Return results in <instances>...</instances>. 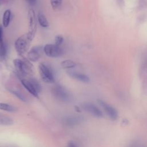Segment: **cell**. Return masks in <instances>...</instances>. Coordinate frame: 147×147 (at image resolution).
<instances>
[{
    "label": "cell",
    "instance_id": "d6986e66",
    "mask_svg": "<svg viewBox=\"0 0 147 147\" xmlns=\"http://www.w3.org/2000/svg\"><path fill=\"white\" fill-rule=\"evenodd\" d=\"M7 50L5 44L0 47V61H2L5 60L6 56Z\"/></svg>",
    "mask_w": 147,
    "mask_h": 147
},
{
    "label": "cell",
    "instance_id": "8fae6325",
    "mask_svg": "<svg viewBox=\"0 0 147 147\" xmlns=\"http://www.w3.org/2000/svg\"><path fill=\"white\" fill-rule=\"evenodd\" d=\"M68 75L71 78L83 83H88L90 81L89 78L87 75L82 73L74 71H70L68 72Z\"/></svg>",
    "mask_w": 147,
    "mask_h": 147
},
{
    "label": "cell",
    "instance_id": "4fadbf2b",
    "mask_svg": "<svg viewBox=\"0 0 147 147\" xmlns=\"http://www.w3.org/2000/svg\"><path fill=\"white\" fill-rule=\"evenodd\" d=\"M14 121L10 117L5 115L2 113H0V125L9 126L12 125Z\"/></svg>",
    "mask_w": 147,
    "mask_h": 147
},
{
    "label": "cell",
    "instance_id": "d4e9b609",
    "mask_svg": "<svg viewBox=\"0 0 147 147\" xmlns=\"http://www.w3.org/2000/svg\"><path fill=\"white\" fill-rule=\"evenodd\" d=\"M26 2L30 5H34L36 3V0H26Z\"/></svg>",
    "mask_w": 147,
    "mask_h": 147
},
{
    "label": "cell",
    "instance_id": "3957f363",
    "mask_svg": "<svg viewBox=\"0 0 147 147\" xmlns=\"http://www.w3.org/2000/svg\"><path fill=\"white\" fill-rule=\"evenodd\" d=\"M38 72L42 80L45 83H52L55 82L52 71L47 64L40 63L38 65Z\"/></svg>",
    "mask_w": 147,
    "mask_h": 147
},
{
    "label": "cell",
    "instance_id": "7c38bea8",
    "mask_svg": "<svg viewBox=\"0 0 147 147\" xmlns=\"http://www.w3.org/2000/svg\"><path fill=\"white\" fill-rule=\"evenodd\" d=\"M83 119V118L80 116H70L65 118L64 122L67 125L74 126L80 123Z\"/></svg>",
    "mask_w": 147,
    "mask_h": 147
},
{
    "label": "cell",
    "instance_id": "cb8c5ba5",
    "mask_svg": "<svg viewBox=\"0 0 147 147\" xmlns=\"http://www.w3.org/2000/svg\"><path fill=\"white\" fill-rule=\"evenodd\" d=\"M68 147H78L77 145L74 141H69L67 145Z\"/></svg>",
    "mask_w": 147,
    "mask_h": 147
},
{
    "label": "cell",
    "instance_id": "30bf717a",
    "mask_svg": "<svg viewBox=\"0 0 147 147\" xmlns=\"http://www.w3.org/2000/svg\"><path fill=\"white\" fill-rule=\"evenodd\" d=\"M21 83L23 85V86L27 90V91L30 93L33 96L35 97H38V93L37 92L36 90L35 89L34 87L31 83V82L29 80V79H22L21 80Z\"/></svg>",
    "mask_w": 147,
    "mask_h": 147
},
{
    "label": "cell",
    "instance_id": "44dd1931",
    "mask_svg": "<svg viewBox=\"0 0 147 147\" xmlns=\"http://www.w3.org/2000/svg\"><path fill=\"white\" fill-rule=\"evenodd\" d=\"M10 91L11 93H13L14 95H16L17 98H18L20 99H21V100H22V101H24V102H25V101H26V98H25V96H24L22 94L20 93L19 92H18V91H16V90H10Z\"/></svg>",
    "mask_w": 147,
    "mask_h": 147
},
{
    "label": "cell",
    "instance_id": "7402d4cb",
    "mask_svg": "<svg viewBox=\"0 0 147 147\" xmlns=\"http://www.w3.org/2000/svg\"><path fill=\"white\" fill-rule=\"evenodd\" d=\"M63 40H64L63 37L61 36L60 35L56 36L55 38V44L57 46H60L63 43Z\"/></svg>",
    "mask_w": 147,
    "mask_h": 147
},
{
    "label": "cell",
    "instance_id": "9a60e30c",
    "mask_svg": "<svg viewBox=\"0 0 147 147\" xmlns=\"http://www.w3.org/2000/svg\"><path fill=\"white\" fill-rule=\"evenodd\" d=\"M37 20L40 24V25L43 27V28H47L49 26V23L47 21V18L45 17V15L41 13L40 12L38 13L37 15Z\"/></svg>",
    "mask_w": 147,
    "mask_h": 147
},
{
    "label": "cell",
    "instance_id": "52a82bcc",
    "mask_svg": "<svg viewBox=\"0 0 147 147\" xmlns=\"http://www.w3.org/2000/svg\"><path fill=\"white\" fill-rule=\"evenodd\" d=\"M44 52V47L42 45H36L33 47L27 54L28 59L29 61L36 62L42 56Z\"/></svg>",
    "mask_w": 147,
    "mask_h": 147
},
{
    "label": "cell",
    "instance_id": "7a4b0ae2",
    "mask_svg": "<svg viewBox=\"0 0 147 147\" xmlns=\"http://www.w3.org/2000/svg\"><path fill=\"white\" fill-rule=\"evenodd\" d=\"M34 37H33L29 33L24 34L19 37L15 41L14 47L18 55H22L24 54L29 49L30 42Z\"/></svg>",
    "mask_w": 147,
    "mask_h": 147
},
{
    "label": "cell",
    "instance_id": "5bb4252c",
    "mask_svg": "<svg viewBox=\"0 0 147 147\" xmlns=\"http://www.w3.org/2000/svg\"><path fill=\"white\" fill-rule=\"evenodd\" d=\"M11 17V11L9 9L6 10L3 14V18H2V24L4 27H7L10 23Z\"/></svg>",
    "mask_w": 147,
    "mask_h": 147
},
{
    "label": "cell",
    "instance_id": "603a6c76",
    "mask_svg": "<svg viewBox=\"0 0 147 147\" xmlns=\"http://www.w3.org/2000/svg\"><path fill=\"white\" fill-rule=\"evenodd\" d=\"M5 44L3 39V29L2 25H0V47Z\"/></svg>",
    "mask_w": 147,
    "mask_h": 147
},
{
    "label": "cell",
    "instance_id": "9c48e42d",
    "mask_svg": "<svg viewBox=\"0 0 147 147\" xmlns=\"http://www.w3.org/2000/svg\"><path fill=\"white\" fill-rule=\"evenodd\" d=\"M82 106L85 111L91 113L92 115L96 117L101 118L103 117V113L101 110L92 103H84L82 105Z\"/></svg>",
    "mask_w": 147,
    "mask_h": 147
},
{
    "label": "cell",
    "instance_id": "2e32d148",
    "mask_svg": "<svg viewBox=\"0 0 147 147\" xmlns=\"http://www.w3.org/2000/svg\"><path fill=\"white\" fill-rule=\"evenodd\" d=\"M61 66L64 69L72 68L76 66V63L72 60H65L61 63Z\"/></svg>",
    "mask_w": 147,
    "mask_h": 147
},
{
    "label": "cell",
    "instance_id": "5b68a950",
    "mask_svg": "<svg viewBox=\"0 0 147 147\" xmlns=\"http://www.w3.org/2000/svg\"><path fill=\"white\" fill-rule=\"evenodd\" d=\"M28 32L33 37H34L37 29V18L35 12L33 9L29 10L28 13Z\"/></svg>",
    "mask_w": 147,
    "mask_h": 147
},
{
    "label": "cell",
    "instance_id": "ffe728a7",
    "mask_svg": "<svg viewBox=\"0 0 147 147\" xmlns=\"http://www.w3.org/2000/svg\"><path fill=\"white\" fill-rule=\"evenodd\" d=\"M29 80L31 82V83H32V84L34 87L37 92L38 93L40 92L41 91V85L40 84V83L38 82V81L37 80H36L35 79H33V78L29 79Z\"/></svg>",
    "mask_w": 147,
    "mask_h": 147
},
{
    "label": "cell",
    "instance_id": "ba28073f",
    "mask_svg": "<svg viewBox=\"0 0 147 147\" xmlns=\"http://www.w3.org/2000/svg\"><path fill=\"white\" fill-rule=\"evenodd\" d=\"M99 104L103 107L105 111L106 112L108 116L113 120H116L118 118V111L117 110L110 105L109 104L106 103L102 100H98Z\"/></svg>",
    "mask_w": 147,
    "mask_h": 147
},
{
    "label": "cell",
    "instance_id": "e0dca14e",
    "mask_svg": "<svg viewBox=\"0 0 147 147\" xmlns=\"http://www.w3.org/2000/svg\"><path fill=\"white\" fill-rule=\"evenodd\" d=\"M0 109L8 112H15L17 111L16 107L5 103H0Z\"/></svg>",
    "mask_w": 147,
    "mask_h": 147
},
{
    "label": "cell",
    "instance_id": "ac0fdd59",
    "mask_svg": "<svg viewBox=\"0 0 147 147\" xmlns=\"http://www.w3.org/2000/svg\"><path fill=\"white\" fill-rule=\"evenodd\" d=\"M63 0H50L52 7L54 10H58L61 6Z\"/></svg>",
    "mask_w": 147,
    "mask_h": 147
},
{
    "label": "cell",
    "instance_id": "277c9868",
    "mask_svg": "<svg viewBox=\"0 0 147 147\" xmlns=\"http://www.w3.org/2000/svg\"><path fill=\"white\" fill-rule=\"evenodd\" d=\"M52 93L57 99L61 102H68L71 99V95L68 91L60 85H56L55 86L52 88Z\"/></svg>",
    "mask_w": 147,
    "mask_h": 147
},
{
    "label": "cell",
    "instance_id": "6da1fadb",
    "mask_svg": "<svg viewBox=\"0 0 147 147\" xmlns=\"http://www.w3.org/2000/svg\"><path fill=\"white\" fill-rule=\"evenodd\" d=\"M14 67L19 75L25 76L33 73V65L30 61L26 59H15L13 61Z\"/></svg>",
    "mask_w": 147,
    "mask_h": 147
},
{
    "label": "cell",
    "instance_id": "8992f818",
    "mask_svg": "<svg viewBox=\"0 0 147 147\" xmlns=\"http://www.w3.org/2000/svg\"><path fill=\"white\" fill-rule=\"evenodd\" d=\"M44 52L50 57H58L63 53V51L60 46L55 44H46L44 47Z\"/></svg>",
    "mask_w": 147,
    "mask_h": 147
}]
</instances>
